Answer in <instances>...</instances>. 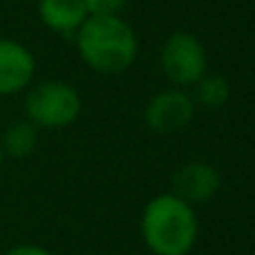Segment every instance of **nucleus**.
<instances>
[{
	"instance_id": "nucleus-8",
	"label": "nucleus",
	"mask_w": 255,
	"mask_h": 255,
	"mask_svg": "<svg viewBox=\"0 0 255 255\" xmlns=\"http://www.w3.org/2000/svg\"><path fill=\"white\" fill-rule=\"evenodd\" d=\"M36 11L40 22L56 34H74L88 18L81 0H38Z\"/></svg>"
},
{
	"instance_id": "nucleus-13",
	"label": "nucleus",
	"mask_w": 255,
	"mask_h": 255,
	"mask_svg": "<svg viewBox=\"0 0 255 255\" xmlns=\"http://www.w3.org/2000/svg\"><path fill=\"white\" fill-rule=\"evenodd\" d=\"M2 161H4V152H2V145H0V166H2Z\"/></svg>"
},
{
	"instance_id": "nucleus-7",
	"label": "nucleus",
	"mask_w": 255,
	"mask_h": 255,
	"mask_svg": "<svg viewBox=\"0 0 255 255\" xmlns=\"http://www.w3.org/2000/svg\"><path fill=\"white\" fill-rule=\"evenodd\" d=\"M222 175L208 161H188L172 175V195L186 204H204L217 195Z\"/></svg>"
},
{
	"instance_id": "nucleus-9",
	"label": "nucleus",
	"mask_w": 255,
	"mask_h": 255,
	"mask_svg": "<svg viewBox=\"0 0 255 255\" xmlns=\"http://www.w3.org/2000/svg\"><path fill=\"white\" fill-rule=\"evenodd\" d=\"M0 145H2L4 157L27 159L38 145V128L27 119L11 121L0 134Z\"/></svg>"
},
{
	"instance_id": "nucleus-2",
	"label": "nucleus",
	"mask_w": 255,
	"mask_h": 255,
	"mask_svg": "<svg viewBox=\"0 0 255 255\" xmlns=\"http://www.w3.org/2000/svg\"><path fill=\"white\" fill-rule=\"evenodd\" d=\"M195 208L172 193L152 197L141 215V235L154 255H188L197 242Z\"/></svg>"
},
{
	"instance_id": "nucleus-1",
	"label": "nucleus",
	"mask_w": 255,
	"mask_h": 255,
	"mask_svg": "<svg viewBox=\"0 0 255 255\" xmlns=\"http://www.w3.org/2000/svg\"><path fill=\"white\" fill-rule=\"evenodd\" d=\"M74 43L81 61L101 76L124 74L139 54L136 31L126 18L88 16L74 31Z\"/></svg>"
},
{
	"instance_id": "nucleus-6",
	"label": "nucleus",
	"mask_w": 255,
	"mask_h": 255,
	"mask_svg": "<svg viewBox=\"0 0 255 255\" xmlns=\"http://www.w3.org/2000/svg\"><path fill=\"white\" fill-rule=\"evenodd\" d=\"M36 76V58L27 45L0 38V97L22 94Z\"/></svg>"
},
{
	"instance_id": "nucleus-10",
	"label": "nucleus",
	"mask_w": 255,
	"mask_h": 255,
	"mask_svg": "<svg viewBox=\"0 0 255 255\" xmlns=\"http://www.w3.org/2000/svg\"><path fill=\"white\" fill-rule=\"evenodd\" d=\"M193 101L195 106L208 108V110H217V108L226 106L231 99V83L220 74H204L197 83L193 85Z\"/></svg>"
},
{
	"instance_id": "nucleus-4",
	"label": "nucleus",
	"mask_w": 255,
	"mask_h": 255,
	"mask_svg": "<svg viewBox=\"0 0 255 255\" xmlns=\"http://www.w3.org/2000/svg\"><path fill=\"white\" fill-rule=\"evenodd\" d=\"M159 67L170 85L175 88H193L204 74H208V54L204 43L195 34L175 31L161 45Z\"/></svg>"
},
{
	"instance_id": "nucleus-5",
	"label": "nucleus",
	"mask_w": 255,
	"mask_h": 255,
	"mask_svg": "<svg viewBox=\"0 0 255 255\" xmlns=\"http://www.w3.org/2000/svg\"><path fill=\"white\" fill-rule=\"evenodd\" d=\"M195 106L188 90L168 88L157 92L143 110V121L157 134H172V132L184 130L195 119Z\"/></svg>"
},
{
	"instance_id": "nucleus-11",
	"label": "nucleus",
	"mask_w": 255,
	"mask_h": 255,
	"mask_svg": "<svg viewBox=\"0 0 255 255\" xmlns=\"http://www.w3.org/2000/svg\"><path fill=\"white\" fill-rule=\"evenodd\" d=\"M88 16H119L126 0H81Z\"/></svg>"
},
{
	"instance_id": "nucleus-3",
	"label": "nucleus",
	"mask_w": 255,
	"mask_h": 255,
	"mask_svg": "<svg viewBox=\"0 0 255 255\" xmlns=\"http://www.w3.org/2000/svg\"><path fill=\"white\" fill-rule=\"evenodd\" d=\"M22 94H25L22 101L25 119L45 130H61L72 126L83 110V99L79 90L67 81H38L31 83Z\"/></svg>"
},
{
	"instance_id": "nucleus-12",
	"label": "nucleus",
	"mask_w": 255,
	"mask_h": 255,
	"mask_svg": "<svg viewBox=\"0 0 255 255\" xmlns=\"http://www.w3.org/2000/svg\"><path fill=\"white\" fill-rule=\"evenodd\" d=\"M4 255H54V253L43 247H36V244H18V247L9 249Z\"/></svg>"
}]
</instances>
